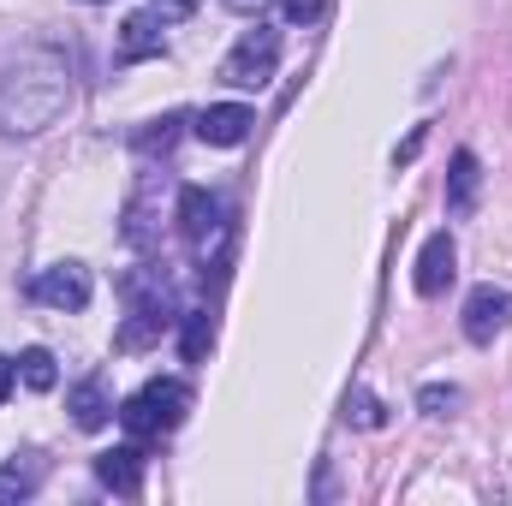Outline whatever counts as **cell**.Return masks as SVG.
<instances>
[{
  "label": "cell",
  "mask_w": 512,
  "mask_h": 506,
  "mask_svg": "<svg viewBox=\"0 0 512 506\" xmlns=\"http://www.w3.org/2000/svg\"><path fill=\"white\" fill-rule=\"evenodd\" d=\"M161 24H167V18H161V12H155V6H149V12H131L126 24H120V60H149V54H161V48H167V36H161Z\"/></svg>",
  "instance_id": "30bf717a"
},
{
  "label": "cell",
  "mask_w": 512,
  "mask_h": 506,
  "mask_svg": "<svg viewBox=\"0 0 512 506\" xmlns=\"http://www.w3.org/2000/svg\"><path fill=\"white\" fill-rule=\"evenodd\" d=\"M274 66H280V30L256 24V30H245V36L233 42V54H227V66H221V78H227L233 90H262V84L274 78Z\"/></svg>",
  "instance_id": "3957f363"
},
{
  "label": "cell",
  "mask_w": 512,
  "mask_h": 506,
  "mask_svg": "<svg viewBox=\"0 0 512 506\" xmlns=\"http://www.w3.org/2000/svg\"><path fill=\"white\" fill-rule=\"evenodd\" d=\"M6 393H12V364L0 358V399H6Z\"/></svg>",
  "instance_id": "ffe728a7"
},
{
  "label": "cell",
  "mask_w": 512,
  "mask_h": 506,
  "mask_svg": "<svg viewBox=\"0 0 512 506\" xmlns=\"http://www.w3.org/2000/svg\"><path fill=\"white\" fill-rule=\"evenodd\" d=\"M221 215H227V209H221L215 191H203V185H185V191H179V233H185V245L197 256H209V245H221V233H227Z\"/></svg>",
  "instance_id": "277c9868"
},
{
  "label": "cell",
  "mask_w": 512,
  "mask_h": 506,
  "mask_svg": "<svg viewBox=\"0 0 512 506\" xmlns=\"http://www.w3.org/2000/svg\"><path fill=\"white\" fill-rule=\"evenodd\" d=\"M108 417H114L108 381H102V376H84L78 387H72V423H78V429H102Z\"/></svg>",
  "instance_id": "8fae6325"
},
{
  "label": "cell",
  "mask_w": 512,
  "mask_h": 506,
  "mask_svg": "<svg viewBox=\"0 0 512 506\" xmlns=\"http://www.w3.org/2000/svg\"><path fill=\"white\" fill-rule=\"evenodd\" d=\"M197 6H203V0H155V12H161V18H191Z\"/></svg>",
  "instance_id": "d6986e66"
},
{
  "label": "cell",
  "mask_w": 512,
  "mask_h": 506,
  "mask_svg": "<svg viewBox=\"0 0 512 506\" xmlns=\"http://www.w3.org/2000/svg\"><path fill=\"white\" fill-rule=\"evenodd\" d=\"M185 411H191V387L179 376H155L120 405V423H126V435H137V441H155V435H173L185 423Z\"/></svg>",
  "instance_id": "7a4b0ae2"
},
{
  "label": "cell",
  "mask_w": 512,
  "mask_h": 506,
  "mask_svg": "<svg viewBox=\"0 0 512 506\" xmlns=\"http://www.w3.org/2000/svg\"><path fill=\"white\" fill-rule=\"evenodd\" d=\"M453 262H459L453 239H447V233H429V239H423V251H417V274H411V280H417V292H423V298L447 292V286H453Z\"/></svg>",
  "instance_id": "ba28073f"
},
{
  "label": "cell",
  "mask_w": 512,
  "mask_h": 506,
  "mask_svg": "<svg viewBox=\"0 0 512 506\" xmlns=\"http://www.w3.org/2000/svg\"><path fill=\"white\" fill-rule=\"evenodd\" d=\"M459 399H465V393H459V387H441V381H435V387H423V393H417V405H423V411H429V417H447V411H453V405H459Z\"/></svg>",
  "instance_id": "2e32d148"
},
{
  "label": "cell",
  "mask_w": 512,
  "mask_h": 506,
  "mask_svg": "<svg viewBox=\"0 0 512 506\" xmlns=\"http://www.w3.org/2000/svg\"><path fill=\"white\" fill-rule=\"evenodd\" d=\"M507 322H512V292L507 286H477V292L465 298V340L489 346Z\"/></svg>",
  "instance_id": "8992f818"
},
{
  "label": "cell",
  "mask_w": 512,
  "mask_h": 506,
  "mask_svg": "<svg viewBox=\"0 0 512 506\" xmlns=\"http://www.w3.org/2000/svg\"><path fill=\"white\" fill-rule=\"evenodd\" d=\"M36 489H42V459H36V453L0 465V501H30Z\"/></svg>",
  "instance_id": "4fadbf2b"
},
{
  "label": "cell",
  "mask_w": 512,
  "mask_h": 506,
  "mask_svg": "<svg viewBox=\"0 0 512 506\" xmlns=\"http://www.w3.org/2000/svg\"><path fill=\"white\" fill-rule=\"evenodd\" d=\"M346 423H358V429H382V423H387L382 399H376V393H364V387H352V393H346Z\"/></svg>",
  "instance_id": "9a60e30c"
},
{
  "label": "cell",
  "mask_w": 512,
  "mask_h": 506,
  "mask_svg": "<svg viewBox=\"0 0 512 506\" xmlns=\"http://www.w3.org/2000/svg\"><path fill=\"white\" fill-rule=\"evenodd\" d=\"M209 352V316H191V328H185V358H203Z\"/></svg>",
  "instance_id": "e0dca14e"
},
{
  "label": "cell",
  "mask_w": 512,
  "mask_h": 506,
  "mask_svg": "<svg viewBox=\"0 0 512 506\" xmlns=\"http://www.w3.org/2000/svg\"><path fill=\"white\" fill-rule=\"evenodd\" d=\"M477 185H483V167H477L471 149H459V155H453V173H447V209H453V215H471Z\"/></svg>",
  "instance_id": "7c38bea8"
},
{
  "label": "cell",
  "mask_w": 512,
  "mask_h": 506,
  "mask_svg": "<svg viewBox=\"0 0 512 506\" xmlns=\"http://www.w3.org/2000/svg\"><path fill=\"white\" fill-rule=\"evenodd\" d=\"M72 108V72L54 48H30L0 72V131L36 137Z\"/></svg>",
  "instance_id": "6da1fadb"
},
{
  "label": "cell",
  "mask_w": 512,
  "mask_h": 506,
  "mask_svg": "<svg viewBox=\"0 0 512 506\" xmlns=\"http://www.w3.org/2000/svg\"><path fill=\"white\" fill-rule=\"evenodd\" d=\"M96 477H102V489L137 501V495H143V453H137V447H108V453H96Z\"/></svg>",
  "instance_id": "9c48e42d"
},
{
  "label": "cell",
  "mask_w": 512,
  "mask_h": 506,
  "mask_svg": "<svg viewBox=\"0 0 512 506\" xmlns=\"http://www.w3.org/2000/svg\"><path fill=\"white\" fill-rule=\"evenodd\" d=\"M90 292H96V280H90L84 262H54V268H42L36 286H30V298H42V304H54V310H84Z\"/></svg>",
  "instance_id": "5b68a950"
},
{
  "label": "cell",
  "mask_w": 512,
  "mask_h": 506,
  "mask_svg": "<svg viewBox=\"0 0 512 506\" xmlns=\"http://www.w3.org/2000/svg\"><path fill=\"white\" fill-rule=\"evenodd\" d=\"M18 376H24V387H36V393H48L54 387V352L48 346H30V352H18Z\"/></svg>",
  "instance_id": "5bb4252c"
},
{
  "label": "cell",
  "mask_w": 512,
  "mask_h": 506,
  "mask_svg": "<svg viewBox=\"0 0 512 506\" xmlns=\"http://www.w3.org/2000/svg\"><path fill=\"white\" fill-rule=\"evenodd\" d=\"M251 126H256V114L245 102H215V108L197 114V137L215 143V149H239V143L251 137Z\"/></svg>",
  "instance_id": "52a82bcc"
},
{
  "label": "cell",
  "mask_w": 512,
  "mask_h": 506,
  "mask_svg": "<svg viewBox=\"0 0 512 506\" xmlns=\"http://www.w3.org/2000/svg\"><path fill=\"white\" fill-rule=\"evenodd\" d=\"M280 12L292 24H310V18H322V0H280Z\"/></svg>",
  "instance_id": "ac0fdd59"
}]
</instances>
